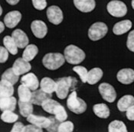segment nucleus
Returning a JSON list of instances; mask_svg holds the SVG:
<instances>
[{
  "label": "nucleus",
  "mask_w": 134,
  "mask_h": 132,
  "mask_svg": "<svg viewBox=\"0 0 134 132\" xmlns=\"http://www.w3.org/2000/svg\"><path fill=\"white\" fill-rule=\"evenodd\" d=\"M21 84L29 87L31 91L38 89V88L40 86L38 77L33 73H29L27 74H25L21 78Z\"/></svg>",
  "instance_id": "ddd939ff"
},
{
  "label": "nucleus",
  "mask_w": 134,
  "mask_h": 132,
  "mask_svg": "<svg viewBox=\"0 0 134 132\" xmlns=\"http://www.w3.org/2000/svg\"><path fill=\"white\" fill-rule=\"evenodd\" d=\"M14 94L13 84L10 82L2 80L0 82V96L1 97H10Z\"/></svg>",
  "instance_id": "5701e85b"
},
{
  "label": "nucleus",
  "mask_w": 134,
  "mask_h": 132,
  "mask_svg": "<svg viewBox=\"0 0 134 132\" xmlns=\"http://www.w3.org/2000/svg\"><path fill=\"white\" fill-rule=\"evenodd\" d=\"M103 75V72L100 68H93L90 71H88L87 82L90 85H94L102 79Z\"/></svg>",
  "instance_id": "412c9836"
},
{
  "label": "nucleus",
  "mask_w": 134,
  "mask_h": 132,
  "mask_svg": "<svg viewBox=\"0 0 134 132\" xmlns=\"http://www.w3.org/2000/svg\"><path fill=\"white\" fill-rule=\"evenodd\" d=\"M126 115L128 120L134 121V105L130 106L126 112Z\"/></svg>",
  "instance_id": "a19ab883"
},
{
  "label": "nucleus",
  "mask_w": 134,
  "mask_h": 132,
  "mask_svg": "<svg viewBox=\"0 0 134 132\" xmlns=\"http://www.w3.org/2000/svg\"><path fill=\"white\" fill-rule=\"evenodd\" d=\"M5 23L4 22H2V21H1V23H0V26H1V33H2L3 31H4V29H5Z\"/></svg>",
  "instance_id": "37998d69"
},
{
  "label": "nucleus",
  "mask_w": 134,
  "mask_h": 132,
  "mask_svg": "<svg viewBox=\"0 0 134 132\" xmlns=\"http://www.w3.org/2000/svg\"><path fill=\"white\" fill-rule=\"evenodd\" d=\"M9 51H8L5 47H0V62L2 63H5L8 58H9Z\"/></svg>",
  "instance_id": "4c0bfd02"
},
{
  "label": "nucleus",
  "mask_w": 134,
  "mask_h": 132,
  "mask_svg": "<svg viewBox=\"0 0 134 132\" xmlns=\"http://www.w3.org/2000/svg\"><path fill=\"white\" fill-rule=\"evenodd\" d=\"M41 107L46 112L54 115V117L61 122L66 121L68 118V114L64 107L54 99H46L42 103Z\"/></svg>",
  "instance_id": "f257e3e1"
},
{
  "label": "nucleus",
  "mask_w": 134,
  "mask_h": 132,
  "mask_svg": "<svg viewBox=\"0 0 134 132\" xmlns=\"http://www.w3.org/2000/svg\"><path fill=\"white\" fill-rule=\"evenodd\" d=\"M64 55L66 61L68 63L74 65H77L82 63L86 57L84 51L73 44L68 45L65 47Z\"/></svg>",
  "instance_id": "f03ea898"
},
{
  "label": "nucleus",
  "mask_w": 134,
  "mask_h": 132,
  "mask_svg": "<svg viewBox=\"0 0 134 132\" xmlns=\"http://www.w3.org/2000/svg\"><path fill=\"white\" fill-rule=\"evenodd\" d=\"M109 132H127V128L124 122L115 120L110 123L108 126Z\"/></svg>",
  "instance_id": "c756f323"
},
{
  "label": "nucleus",
  "mask_w": 134,
  "mask_h": 132,
  "mask_svg": "<svg viewBox=\"0 0 134 132\" xmlns=\"http://www.w3.org/2000/svg\"><path fill=\"white\" fill-rule=\"evenodd\" d=\"M52 94L48 93L43 91L42 89H36L33 91L31 95V102L33 103V105H41L42 103L44 102L48 99H51Z\"/></svg>",
  "instance_id": "f3484780"
},
{
  "label": "nucleus",
  "mask_w": 134,
  "mask_h": 132,
  "mask_svg": "<svg viewBox=\"0 0 134 132\" xmlns=\"http://www.w3.org/2000/svg\"><path fill=\"white\" fill-rule=\"evenodd\" d=\"M27 121L28 122L35 124L41 128H47L50 124L51 120L50 118H46L44 116H38V115H30L29 117H27Z\"/></svg>",
  "instance_id": "a211bd4d"
},
{
  "label": "nucleus",
  "mask_w": 134,
  "mask_h": 132,
  "mask_svg": "<svg viewBox=\"0 0 134 132\" xmlns=\"http://www.w3.org/2000/svg\"><path fill=\"white\" fill-rule=\"evenodd\" d=\"M25 126L21 122H15V124L13 125L11 131L12 132H23Z\"/></svg>",
  "instance_id": "ea45409f"
},
{
  "label": "nucleus",
  "mask_w": 134,
  "mask_h": 132,
  "mask_svg": "<svg viewBox=\"0 0 134 132\" xmlns=\"http://www.w3.org/2000/svg\"><path fill=\"white\" fill-rule=\"evenodd\" d=\"M2 80H5L7 81L10 82L12 84L15 85L17 82L19 81V76L14 72L12 67L9 68L4 72L2 75Z\"/></svg>",
  "instance_id": "7c9ffc66"
},
{
  "label": "nucleus",
  "mask_w": 134,
  "mask_h": 132,
  "mask_svg": "<svg viewBox=\"0 0 134 132\" xmlns=\"http://www.w3.org/2000/svg\"><path fill=\"white\" fill-rule=\"evenodd\" d=\"M67 106L70 111L77 115L82 114L87 110V104L82 99L77 97V92L73 91L67 99Z\"/></svg>",
  "instance_id": "39448f33"
},
{
  "label": "nucleus",
  "mask_w": 134,
  "mask_h": 132,
  "mask_svg": "<svg viewBox=\"0 0 134 132\" xmlns=\"http://www.w3.org/2000/svg\"><path fill=\"white\" fill-rule=\"evenodd\" d=\"M31 30L35 38L42 39L48 33V27L43 21L35 20L31 22Z\"/></svg>",
  "instance_id": "9d476101"
},
{
  "label": "nucleus",
  "mask_w": 134,
  "mask_h": 132,
  "mask_svg": "<svg viewBox=\"0 0 134 132\" xmlns=\"http://www.w3.org/2000/svg\"><path fill=\"white\" fill-rule=\"evenodd\" d=\"M117 80L124 85H129L134 82V70L130 68L122 69L116 74Z\"/></svg>",
  "instance_id": "4468645a"
},
{
  "label": "nucleus",
  "mask_w": 134,
  "mask_h": 132,
  "mask_svg": "<svg viewBox=\"0 0 134 132\" xmlns=\"http://www.w3.org/2000/svg\"><path fill=\"white\" fill-rule=\"evenodd\" d=\"M132 28V21L130 20H124L119 21L114 25L113 32L116 35H121L126 33Z\"/></svg>",
  "instance_id": "aec40b11"
},
{
  "label": "nucleus",
  "mask_w": 134,
  "mask_h": 132,
  "mask_svg": "<svg viewBox=\"0 0 134 132\" xmlns=\"http://www.w3.org/2000/svg\"><path fill=\"white\" fill-rule=\"evenodd\" d=\"M99 92L103 99L107 102L112 103L116 99V90L110 84L107 82L101 83L98 87Z\"/></svg>",
  "instance_id": "6e6552de"
},
{
  "label": "nucleus",
  "mask_w": 134,
  "mask_h": 132,
  "mask_svg": "<svg viewBox=\"0 0 134 132\" xmlns=\"http://www.w3.org/2000/svg\"><path fill=\"white\" fill-rule=\"evenodd\" d=\"M134 105V97L131 95H126L120 99L117 102V108L120 112H126V110Z\"/></svg>",
  "instance_id": "4be33fe9"
},
{
  "label": "nucleus",
  "mask_w": 134,
  "mask_h": 132,
  "mask_svg": "<svg viewBox=\"0 0 134 132\" xmlns=\"http://www.w3.org/2000/svg\"><path fill=\"white\" fill-rule=\"evenodd\" d=\"M18 105H19V112L23 117L27 118L32 114L34 108H33V103L31 101L23 102V101L19 100Z\"/></svg>",
  "instance_id": "bb28decb"
},
{
  "label": "nucleus",
  "mask_w": 134,
  "mask_h": 132,
  "mask_svg": "<svg viewBox=\"0 0 134 132\" xmlns=\"http://www.w3.org/2000/svg\"><path fill=\"white\" fill-rule=\"evenodd\" d=\"M131 5H132V7L134 9V0H132V2H131Z\"/></svg>",
  "instance_id": "c03bdc74"
},
{
  "label": "nucleus",
  "mask_w": 134,
  "mask_h": 132,
  "mask_svg": "<svg viewBox=\"0 0 134 132\" xmlns=\"http://www.w3.org/2000/svg\"><path fill=\"white\" fill-rule=\"evenodd\" d=\"M108 31L107 25L103 22H95L89 28L88 37L93 41H97L102 39L106 36Z\"/></svg>",
  "instance_id": "423d86ee"
},
{
  "label": "nucleus",
  "mask_w": 134,
  "mask_h": 132,
  "mask_svg": "<svg viewBox=\"0 0 134 132\" xmlns=\"http://www.w3.org/2000/svg\"><path fill=\"white\" fill-rule=\"evenodd\" d=\"M2 121L5 123H15L19 119L17 114L14 113L13 111H4L1 115Z\"/></svg>",
  "instance_id": "2f4dec72"
},
{
  "label": "nucleus",
  "mask_w": 134,
  "mask_h": 132,
  "mask_svg": "<svg viewBox=\"0 0 134 132\" xmlns=\"http://www.w3.org/2000/svg\"><path fill=\"white\" fill-rule=\"evenodd\" d=\"M12 69L18 76H20L28 73L31 70V66L29 61H25L23 57H20L17 58L14 62Z\"/></svg>",
  "instance_id": "9b49d317"
},
{
  "label": "nucleus",
  "mask_w": 134,
  "mask_h": 132,
  "mask_svg": "<svg viewBox=\"0 0 134 132\" xmlns=\"http://www.w3.org/2000/svg\"><path fill=\"white\" fill-rule=\"evenodd\" d=\"M56 86H57V82L49 77H44L40 82V87L41 89L45 92L51 93V94H52V92H55Z\"/></svg>",
  "instance_id": "393cba45"
},
{
  "label": "nucleus",
  "mask_w": 134,
  "mask_h": 132,
  "mask_svg": "<svg viewBox=\"0 0 134 132\" xmlns=\"http://www.w3.org/2000/svg\"><path fill=\"white\" fill-rule=\"evenodd\" d=\"M94 114L100 118H107L110 116V109L104 103L94 105L93 107Z\"/></svg>",
  "instance_id": "b1692460"
},
{
  "label": "nucleus",
  "mask_w": 134,
  "mask_h": 132,
  "mask_svg": "<svg viewBox=\"0 0 134 132\" xmlns=\"http://www.w3.org/2000/svg\"><path fill=\"white\" fill-rule=\"evenodd\" d=\"M73 70L78 74V76H80V78H81L82 82H83V83L87 82L88 71H87V70L84 67H82V66H76V67H73Z\"/></svg>",
  "instance_id": "473e14b6"
},
{
  "label": "nucleus",
  "mask_w": 134,
  "mask_h": 132,
  "mask_svg": "<svg viewBox=\"0 0 134 132\" xmlns=\"http://www.w3.org/2000/svg\"><path fill=\"white\" fill-rule=\"evenodd\" d=\"M34 8L37 10H44L47 7L46 0H31Z\"/></svg>",
  "instance_id": "c9c22d12"
},
{
  "label": "nucleus",
  "mask_w": 134,
  "mask_h": 132,
  "mask_svg": "<svg viewBox=\"0 0 134 132\" xmlns=\"http://www.w3.org/2000/svg\"><path fill=\"white\" fill-rule=\"evenodd\" d=\"M38 48L35 44H29L23 51L22 57L25 61L30 62L38 54Z\"/></svg>",
  "instance_id": "a878e982"
},
{
  "label": "nucleus",
  "mask_w": 134,
  "mask_h": 132,
  "mask_svg": "<svg viewBox=\"0 0 134 132\" xmlns=\"http://www.w3.org/2000/svg\"><path fill=\"white\" fill-rule=\"evenodd\" d=\"M74 131V124L69 121L61 122L58 127V132H72Z\"/></svg>",
  "instance_id": "72a5a7b5"
},
{
  "label": "nucleus",
  "mask_w": 134,
  "mask_h": 132,
  "mask_svg": "<svg viewBox=\"0 0 134 132\" xmlns=\"http://www.w3.org/2000/svg\"><path fill=\"white\" fill-rule=\"evenodd\" d=\"M21 19V14L19 11H12L8 12L3 19V22L5 26L9 28H15Z\"/></svg>",
  "instance_id": "f8f14e48"
},
{
  "label": "nucleus",
  "mask_w": 134,
  "mask_h": 132,
  "mask_svg": "<svg viewBox=\"0 0 134 132\" xmlns=\"http://www.w3.org/2000/svg\"><path fill=\"white\" fill-rule=\"evenodd\" d=\"M126 47L130 51L134 53V30L129 33L126 41Z\"/></svg>",
  "instance_id": "e433bc0d"
},
{
  "label": "nucleus",
  "mask_w": 134,
  "mask_h": 132,
  "mask_svg": "<svg viewBox=\"0 0 134 132\" xmlns=\"http://www.w3.org/2000/svg\"><path fill=\"white\" fill-rule=\"evenodd\" d=\"M51 120L50 125L46 128V130L49 132H56L58 131L59 124H61V122L58 121L55 117H49Z\"/></svg>",
  "instance_id": "f704fd0d"
},
{
  "label": "nucleus",
  "mask_w": 134,
  "mask_h": 132,
  "mask_svg": "<svg viewBox=\"0 0 134 132\" xmlns=\"http://www.w3.org/2000/svg\"><path fill=\"white\" fill-rule=\"evenodd\" d=\"M12 37L15 40L19 48H25L29 44V40L27 34L21 29H16L12 31Z\"/></svg>",
  "instance_id": "2eb2a0df"
},
{
  "label": "nucleus",
  "mask_w": 134,
  "mask_h": 132,
  "mask_svg": "<svg viewBox=\"0 0 134 132\" xmlns=\"http://www.w3.org/2000/svg\"><path fill=\"white\" fill-rule=\"evenodd\" d=\"M77 9L84 13L91 12L96 7L95 0H73Z\"/></svg>",
  "instance_id": "dca6fc26"
},
{
  "label": "nucleus",
  "mask_w": 134,
  "mask_h": 132,
  "mask_svg": "<svg viewBox=\"0 0 134 132\" xmlns=\"http://www.w3.org/2000/svg\"><path fill=\"white\" fill-rule=\"evenodd\" d=\"M0 11H1V13H0V15H2V7H1V9H0Z\"/></svg>",
  "instance_id": "a18cd8bd"
},
{
  "label": "nucleus",
  "mask_w": 134,
  "mask_h": 132,
  "mask_svg": "<svg viewBox=\"0 0 134 132\" xmlns=\"http://www.w3.org/2000/svg\"><path fill=\"white\" fill-rule=\"evenodd\" d=\"M43 130L42 128L35 125V124H29V125H26L25 126L24 128V130H23V132H42Z\"/></svg>",
  "instance_id": "58836bf2"
},
{
  "label": "nucleus",
  "mask_w": 134,
  "mask_h": 132,
  "mask_svg": "<svg viewBox=\"0 0 134 132\" xmlns=\"http://www.w3.org/2000/svg\"><path fill=\"white\" fill-rule=\"evenodd\" d=\"M3 44L4 47L9 51L12 55H16L18 53V46L15 40L11 36H5L3 38Z\"/></svg>",
  "instance_id": "cd10ccee"
},
{
  "label": "nucleus",
  "mask_w": 134,
  "mask_h": 132,
  "mask_svg": "<svg viewBox=\"0 0 134 132\" xmlns=\"http://www.w3.org/2000/svg\"><path fill=\"white\" fill-rule=\"evenodd\" d=\"M5 1L7 2V3H9L11 5H15L19 2L20 0H5Z\"/></svg>",
  "instance_id": "79ce46f5"
},
{
  "label": "nucleus",
  "mask_w": 134,
  "mask_h": 132,
  "mask_svg": "<svg viewBox=\"0 0 134 132\" xmlns=\"http://www.w3.org/2000/svg\"><path fill=\"white\" fill-rule=\"evenodd\" d=\"M65 61L64 55L60 53H48L44 56L42 63L48 70H56L64 65Z\"/></svg>",
  "instance_id": "7ed1b4c3"
},
{
  "label": "nucleus",
  "mask_w": 134,
  "mask_h": 132,
  "mask_svg": "<svg viewBox=\"0 0 134 132\" xmlns=\"http://www.w3.org/2000/svg\"><path fill=\"white\" fill-rule=\"evenodd\" d=\"M48 21L55 25H60L64 19L62 10L57 5H51L48 8L46 11Z\"/></svg>",
  "instance_id": "1a4fd4ad"
},
{
  "label": "nucleus",
  "mask_w": 134,
  "mask_h": 132,
  "mask_svg": "<svg viewBox=\"0 0 134 132\" xmlns=\"http://www.w3.org/2000/svg\"><path fill=\"white\" fill-rule=\"evenodd\" d=\"M17 100L15 97H1L0 109L1 111H14L16 108Z\"/></svg>",
  "instance_id": "6ab92c4d"
},
{
  "label": "nucleus",
  "mask_w": 134,
  "mask_h": 132,
  "mask_svg": "<svg viewBox=\"0 0 134 132\" xmlns=\"http://www.w3.org/2000/svg\"><path fill=\"white\" fill-rule=\"evenodd\" d=\"M57 86H56V95L60 99H64L68 95L70 89L74 86L77 80L75 78L71 76L62 77L57 80Z\"/></svg>",
  "instance_id": "20e7f679"
},
{
  "label": "nucleus",
  "mask_w": 134,
  "mask_h": 132,
  "mask_svg": "<svg viewBox=\"0 0 134 132\" xmlns=\"http://www.w3.org/2000/svg\"><path fill=\"white\" fill-rule=\"evenodd\" d=\"M108 13L116 18H122L127 13V7L126 4L119 0H112L107 5Z\"/></svg>",
  "instance_id": "0eeeda50"
},
{
  "label": "nucleus",
  "mask_w": 134,
  "mask_h": 132,
  "mask_svg": "<svg viewBox=\"0 0 134 132\" xmlns=\"http://www.w3.org/2000/svg\"><path fill=\"white\" fill-rule=\"evenodd\" d=\"M18 95L19 100L23 102H29L31 101L32 92H31V89L29 87L21 84L18 88Z\"/></svg>",
  "instance_id": "c85d7f7f"
}]
</instances>
